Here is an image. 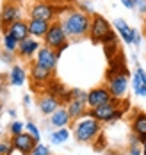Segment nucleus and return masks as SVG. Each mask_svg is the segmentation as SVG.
I'll use <instances>...</instances> for the list:
<instances>
[{"instance_id": "nucleus-29", "label": "nucleus", "mask_w": 146, "mask_h": 155, "mask_svg": "<svg viewBox=\"0 0 146 155\" xmlns=\"http://www.w3.org/2000/svg\"><path fill=\"white\" fill-rule=\"evenodd\" d=\"M31 155H52V153H50V148L47 146V144L37 143V144L34 146V150H32V153Z\"/></svg>"}, {"instance_id": "nucleus-11", "label": "nucleus", "mask_w": 146, "mask_h": 155, "mask_svg": "<svg viewBox=\"0 0 146 155\" xmlns=\"http://www.w3.org/2000/svg\"><path fill=\"white\" fill-rule=\"evenodd\" d=\"M11 144L21 155H31L34 146L37 144V141L34 139L29 132H21V134H16V136H11Z\"/></svg>"}, {"instance_id": "nucleus-9", "label": "nucleus", "mask_w": 146, "mask_h": 155, "mask_svg": "<svg viewBox=\"0 0 146 155\" xmlns=\"http://www.w3.org/2000/svg\"><path fill=\"white\" fill-rule=\"evenodd\" d=\"M111 100H112V94L107 89V86H96V87L87 91L86 104H87V109H95V107L103 105V104H109Z\"/></svg>"}, {"instance_id": "nucleus-39", "label": "nucleus", "mask_w": 146, "mask_h": 155, "mask_svg": "<svg viewBox=\"0 0 146 155\" xmlns=\"http://www.w3.org/2000/svg\"><path fill=\"white\" fill-rule=\"evenodd\" d=\"M2 107H4V105H2V100H0V110H2Z\"/></svg>"}, {"instance_id": "nucleus-10", "label": "nucleus", "mask_w": 146, "mask_h": 155, "mask_svg": "<svg viewBox=\"0 0 146 155\" xmlns=\"http://www.w3.org/2000/svg\"><path fill=\"white\" fill-rule=\"evenodd\" d=\"M57 61H59V54L54 50V48L47 47V45H41V48L37 50L36 57H34V62L47 68V70H54L57 68Z\"/></svg>"}, {"instance_id": "nucleus-24", "label": "nucleus", "mask_w": 146, "mask_h": 155, "mask_svg": "<svg viewBox=\"0 0 146 155\" xmlns=\"http://www.w3.org/2000/svg\"><path fill=\"white\" fill-rule=\"evenodd\" d=\"M50 139H52L54 144H63V143H66V141L70 139V130H68V128H57V130L50 136Z\"/></svg>"}, {"instance_id": "nucleus-4", "label": "nucleus", "mask_w": 146, "mask_h": 155, "mask_svg": "<svg viewBox=\"0 0 146 155\" xmlns=\"http://www.w3.org/2000/svg\"><path fill=\"white\" fill-rule=\"evenodd\" d=\"M45 45L50 48H54L59 55H61V52L66 50V48L70 47V38H68V34L64 32V27H63V23H61V20H55V21H52L48 27V32L45 34Z\"/></svg>"}, {"instance_id": "nucleus-36", "label": "nucleus", "mask_w": 146, "mask_h": 155, "mask_svg": "<svg viewBox=\"0 0 146 155\" xmlns=\"http://www.w3.org/2000/svg\"><path fill=\"white\" fill-rule=\"evenodd\" d=\"M141 148H143V155H146V139L141 143Z\"/></svg>"}, {"instance_id": "nucleus-2", "label": "nucleus", "mask_w": 146, "mask_h": 155, "mask_svg": "<svg viewBox=\"0 0 146 155\" xmlns=\"http://www.w3.org/2000/svg\"><path fill=\"white\" fill-rule=\"evenodd\" d=\"M73 134H75V139L79 141V143L91 144L102 134V123L96 121L95 118H91V116L79 118L73 123Z\"/></svg>"}, {"instance_id": "nucleus-5", "label": "nucleus", "mask_w": 146, "mask_h": 155, "mask_svg": "<svg viewBox=\"0 0 146 155\" xmlns=\"http://www.w3.org/2000/svg\"><path fill=\"white\" fill-rule=\"evenodd\" d=\"M87 116L95 118L100 123H112L123 116V110L119 109V98H112L109 104H103L100 107L87 109Z\"/></svg>"}, {"instance_id": "nucleus-19", "label": "nucleus", "mask_w": 146, "mask_h": 155, "mask_svg": "<svg viewBox=\"0 0 146 155\" xmlns=\"http://www.w3.org/2000/svg\"><path fill=\"white\" fill-rule=\"evenodd\" d=\"M66 109H68V114H70V118H71L73 121H75V120H79V118L87 116V104H86V102L71 100V102H68V104H66Z\"/></svg>"}, {"instance_id": "nucleus-1", "label": "nucleus", "mask_w": 146, "mask_h": 155, "mask_svg": "<svg viewBox=\"0 0 146 155\" xmlns=\"http://www.w3.org/2000/svg\"><path fill=\"white\" fill-rule=\"evenodd\" d=\"M64 32L70 39H84L89 36V27H91V15L79 9H70L61 20Z\"/></svg>"}, {"instance_id": "nucleus-20", "label": "nucleus", "mask_w": 146, "mask_h": 155, "mask_svg": "<svg viewBox=\"0 0 146 155\" xmlns=\"http://www.w3.org/2000/svg\"><path fill=\"white\" fill-rule=\"evenodd\" d=\"M70 121H71V118L68 114V109L63 107V105L57 109L55 112L50 114V123L54 125L55 128H64L66 125H70Z\"/></svg>"}, {"instance_id": "nucleus-23", "label": "nucleus", "mask_w": 146, "mask_h": 155, "mask_svg": "<svg viewBox=\"0 0 146 155\" xmlns=\"http://www.w3.org/2000/svg\"><path fill=\"white\" fill-rule=\"evenodd\" d=\"M2 50L11 52V54H16L18 50V41L13 36H9L7 32H2Z\"/></svg>"}, {"instance_id": "nucleus-28", "label": "nucleus", "mask_w": 146, "mask_h": 155, "mask_svg": "<svg viewBox=\"0 0 146 155\" xmlns=\"http://www.w3.org/2000/svg\"><path fill=\"white\" fill-rule=\"evenodd\" d=\"M71 100L86 102V100H87V91H84V89H79V87H73V89H71Z\"/></svg>"}, {"instance_id": "nucleus-25", "label": "nucleus", "mask_w": 146, "mask_h": 155, "mask_svg": "<svg viewBox=\"0 0 146 155\" xmlns=\"http://www.w3.org/2000/svg\"><path fill=\"white\" fill-rule=\"evenodd\" d=\"M103 52H105V55H107V59H109V61H111L112 57H116V55L119 54V45H118V39L103 43Z\"/></svg>"}, {"instance_id": "nucleus-26", "label": "nucleus", "mask_w": 146, "mask_h": 155, "mask_svg": "<svg viewBox=\"0 0 146 155\" xmlns=\"http://www.w3.org/2000/svg\"><path fill=\"white\" fill-rule=\"evenodd\" d=\"M130 148L128 152H127V155H143V148H141V143H139V139L135 137V136H132V139H130Z\"/></svg>"}, {"instance_id": "nucleus-35", "label": "nucleus", "mask_w": 146, "mask_h": 155, "mask_svg": "<svg viewBox=\"0 0 146 155\" xmlns=\"http://www.w3.org/2000/svg\"><path fill=\"white\" fill-rule=\"evenodd\" d=\"M139 96H146V78L143 80V86H141V89H139Z\"/></svg>"}, {"instance_id": "nucleus-15", "label": "nucleus", "mask_w": 146, "mask_h": 155, "mask_svg": "<svg viewBox=\"0 0 146 155\" xmlns=\"http://www.w3.org/2000/svg\"><path fill=\"white\" fill-rule=\"evenodd\" d=\"M61 105H63V102H61L57 96H52V94H48V93L41 94L39 100H37V107L41 110V114H45V116H50L52 112H55Z\"/></svg>"}, {"instance_id": "nucleus-17", "label": "nucleus", "mask_w": 146, "mask_h": 155, "mask_svg": "<svg viewBox=\"0 0 146 155\" xmlns=\"http://www.w3.org/2000/svg\"><path fill=\"white\" fill-rule=\"evenodd\" d=\"M27 25H29V34H31V38L43 39V38H45V34L48 32L50 21H45V20H36V18H29Z\"/></svg>"}, {"instance_id": "nucleus-14", "label": "nucleus", "mask_w": 146, "mask_h": 155, "mask_svg": "<svg viewBox=\"0 0 146 155\" xmlns=\"http://www.w3.org/2000/svg\"><path fill=\"white\" fill-rule=\"evenodd\" d=\"M132 134L139 139V143H143L146 139V112L144 110H137L132 116Z\"/></svg>"}, {"instance_id": "nucleus-16", "label": "nucleus", "mask_w": 146, "mask_h": 155, "mask_svg": "<svg viewBox=\"0 0 146 155\" xmlns=\"http://www.w3.org/2000/svg\"><path fill=\"white\" fill-rule=\"evenodd\" d=\"M5 32L9 34V36H13L15 39H16L18 43L20 41H23V39H27L31 34H29V25H27V21L25 20H16L15 23H11L7 29H5Z\"/></svg>"}, {"instance_id": "nucleus-38", "label": "nucleus", "mask_w": 146, "mask_h": 155, "mask_svg": "<svg viewBox=\"0 0 146 155\" xmlns=\"http://www.w3.org/2000/svg\"><path fill=\"white\" fill-rule=\"evenodd\" d=\"M7 2H15V4H20V2H23V0H7Z\"/></svg>"}, {"instance_id": "nucleus-13", "label": "nucleus", "mask_w": 146, "mask_h": 155, "mask_svg": "<svg viewBox=\"0 0 146 155\" xmlns=\"http://www.w3.org/2000/svg\"><path fill=\"white\" fill-rule=\"evenodd\" d=\"M54 73H55L54 70H47V68H43V66H39L36 62L31 64V82L36 87H45L54 78Z\"/></svg>"}, {"instance_id": "nucleus-3", "label": "nucleus", "mask_w": 146, "mask_h": 155, "mask_svg": "<svg viewBox=\"0 0 146 155\" xmlns=\"http://www.w3.org/2000/svg\"><path fill=\"white\" fill-rule=\"evenodd\" d=\"M91 43L95 45H103L107 41H114L116 38V31L112 29V25L103 18L102 15H91V27H89V36Z\"/></svg>"}, {"instance_id": "nucleus-32", "label": "nucleus", "mask_w": 146, "mask_h": 155, "mask_svg": "<svg viewBox=\"0 0 146 155\" xmlns=\"http://www.w3.org/2000/svg\"><path fill=\"white\" fill-rule=\"evenodd\" d=\"M135 9H137V13L139 15H146V0H137V4H135Z\"/></svg>"}, {"instance_id": "nucleus-33", "label": "nucleus", "mask_w": 146, "mask_h": 155, "mask_svg": "<svg viewBox=\"0 0 146 155\" xmlns=\"http://www.w3.org/2000/svg\"><path fill=\"white\" fill-rule=\"evenodd\" d=\"M121 4H123L127 9H130V11H132V9H135V4H137V0H121Z\"/></svg>"}, {"instance_id": "nucleus-18", "label": "nucleus", "mask_w": 146, "mask_h": 155, "mask_svg": "<svg viewBox=\"0 0 146 155\" xmlns=\"http://www.w3.org/2000/svg\"><path fill=\"white\" fill-rule=\"evenodd\" d=\"M112 27L116 29V32L121 36L123 43H127V45H134V31H135V29H132L123 18H116V21H114Z\"/></svg>"}, {"instance_id": "nucleus-22", "label": "nucleus", "mask_w": 146, "mask_h": 155, "mask_svg": "<svg viewBox=\"0 0 146 155\" xmlns=\"http://www.w3.org/2000/svg\"><path fill=\"white\" fill-rule=\"evenodd\" d=\"M144 78H146V71L141 68V66H137L135 71H134V75H132V89H134L135 94H139V89H141Z\"/></svg>"}, {"instance_id": "nucleus-30", "label": "nucleus", "mask_w": 146, "mask_h": 155, "mask_svg": "<svg viewBox=\"0 0 146 155\" xmlns=\"http://www.w3.org/2000/svg\"><path fill=\"white\" fill-rule=\"evenodd\" d=\"M23 128H25V125L21 123V121H13V123L9 125V134L11 136H16V134H21L23 132Z\"/></svg>"}, {"instance_id": "nucleus-8", "label": "nucleus", "mask_w": 146, "mask_h": 155, "mask_svg": "<svg viewBox=\"0 0 146 155\" xmlns=\"http://www.w3.org/2000/svg\"><path fill=\"white\" fill-rule=\"evenodd\" d=\"M21 18V7L20 4H15V2H4L2 7H0V29L2 32H5V29L15 23L16 20Z\"/></svg>"}, {"instance_id": "nucleus-27", "label": "nucleus", "mask_w": 146, "mask_h": 155, "mask_svg": "<svg viewBox=\"0 0 146 155\" xmlns=\"http://www.w3.org/2000/svg\"><path fill=\"white\" fill-rule=\"evenodd\" d=\"M25 128H27V132L32 136L34 139L37 141V143H41V134H39V128L36 127V123H32V121H29V123L25 125Z\"/></svg>"}, {"instance_id": "nucleus-31", "label": "nucleus", "mask_w": 146, "mask_h": 155, "mask_svg": "<svg viewBox=\"0 0 146 155\" xmlns=\"http://www.w3.org/2000/svg\"><path fill=\"white\" fill-rule=\"evenodd\" d=\"M13 55H15V54L2 50V54H0V59H2L4 62H9V64H13V61H15V59H13Z\"/></svg>"}, {"instance_id": "nucleus-6", "label": "nucleus", "mask_w": 146, "mask_h": 155, "mask_svg": "<svg viewBox=\"0 0 146 155\" xmlns=\"http://www.w3.org/2000/svg\"><path fill=\"white\" fill-rule=\"evenodd\" d=\"M73 9V7H70ZM68 7H59V5H54L48 0H39L36 2L32 7H29V18H36V20H45V21H55L59 13H64L70 11Z\"/></svg>"}, {"instance_id": "nucleus-37", "label": "nucleus", "mask_w": 146, "mask_h": 155, "mask_svg": "<svg viewBox=\"0 0 146 155\" xmlns=\"http://www.w3.org/2000/svg\"><path fill=\"white\" fill-rule=\"evenodd\" d=\"M23 100H25V105H29V102H31V96H29V94H25V96H23Z\"/></svg>"}, {"instance_id": "nucleus-12", "label": "nucleus", "mask_w": 146, "mask_h": 155, "mask_svg": "<svg viewBox=\"0 0 146 155\" xmlns=\"http://www.w3.org/2000/svg\"><path fill=\"white\" fill-rule=\"evenodd\" d=\"M41 48V43H39V39H36V38H27V39H23V41H20L18 43V50H16V55L20 59H23V61H31L32 57H36V54H37V50Z\"/></svg>"}, {"instance_id": "nucleus-7", "label": "nucleus", "mask_w": 146, "mask_h": 155, "mask_svg": "<svg viewBox=\"0 0 146 155\" xmlns=\"http://www.w3.org/2000/svg\"><path fill=\"white\" fill-rule=\"evenodd\" d=\"M128 78L130 75L127 73H112L105 75V86L111 91L112 98H123L128 91Z\"/></svg>"}, {"instance_id": "nucleus-21", "label": "nucleus", "mask_w": 146, "mask_h": 155, "mask_svg": "<svg viewBox=\"0 0 146 155\" xmlns=\"http://www.w3.org/2000/svg\"><path fill=\"white\" fill-rule=\"evenodd\" d=\"M25 80H27V71H25L21 66L13 64L11 71H9V84L20 87V86H23V84H25Z\"/></svg>"}, {"instance_id": "nucleus-34", "label": "nucleus", "mask_w": 146, "mask_h": 155, "mask_svg": "<svg viewBox=\"0 0 146 155\" xmlns=\"http://www.w3.org/2000/svg\"><path fill=\"white\" fill-rule=\"evenodd\" d=\"M134 45H135V47H139V45H141V32L137 31V29L134 31Z\"/></svg>"}]
</instances>
